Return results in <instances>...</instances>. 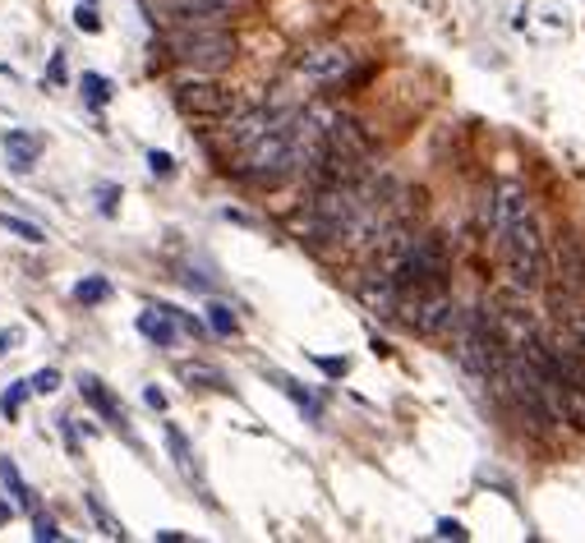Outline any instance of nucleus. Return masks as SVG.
Returning a JSON list of instances; mask_svg holds the SVG:
<instances>
[{
  "label": "nucleus",
  "instance_id": "29",
  "mask_svg": "<svg viewBox=\"0 0 585 543\" xmlns=\"http://www.w3.org/2000/svg\"><path fill=\"white\" fill-rule=\"evenodd\" d=\"M97 198H101V213H116V189H111V185H101Z\"/></svg>",
  "mask_w": 585,
  "mask_h": 543
},
{
  "label": "nucleus",
  "instance_id": "28",
  "mask_svg": "<svg viewBox=\"0 0 585 543\" xmlns=\"http://www.w3.org/2000/svg\"><path fill=\"white\" fill-rule=\"evenodd\" d=\"M19 341H23V332H0V355L19 350Z\"/></svg>",
  "mask_w": 585,
  "mask_h": 543
},
{
  "label": "nucleus",
  "instance_id": "25",
  "mask_svg": "<svg viewBox=\"0 0 585 543\" xmlns=\"http://www.w3.org/2000/svg\"><path fill=\"white\" fill-rule=\"evenodd\" d=\"M74 23H79L84 33H101V19H97V10H93V0H88V6L74 10Z\"/></svg>",
  "mask_w": 585,
  "mask_h": 543
},
{
  "label": "nucleus",
  "instance_id": "11",
  "mask_svg": "<svg viewBox=\"0 0 585 543\" xmlns=\"http://www.w3.org/2000/svg\"><path fill=\"white\" fill-rule=\"evenodd\" d=\"M0 148H6V166L14 175H29L37 166V158H42V143H37V134H29V129H10Z\"/></svg>",
  "mask_w": 585,
  "mask_h": 543
},
{
  "label": "nucleus",
  "instance_id": "5",
  "mask_svg": "<svg viewBox=\"0 0 585 543\" xmlns=\"http://www.w3.org/2000/svg\"><path fill=\"white\" fill-rule=\"evenodd\" d=\"M175 107L185 116H203V120H221V116H236V88L213 84V79H194L175 88Z\"/></svg>",
  "mask_w": 585,
  "mask_h": 543
},
{
  "label": "nucleus",
  "instance_id": "27",
  "mask_svg": "<svg viewBox=\"0 0 585 543\" xmlns=\"http://www.w3.org/2000/svg\"><path fill=\"white\" fill-rule=\"evenodd\" d=\"M438 539H466V530H462V521H438V530H434Z\"/></svg>",
  "mask_w": 585,
  "mask_h": 543
},
{
  "label": "nucleus",
  "instance_id": "18",
  "mask_svg": "<svg viewBox=\"0 0 585 543\" xmlns=\"http://www.w3.org/2000/svg\"><path fill=\"white\" fill-rule=\"evenodd\" d=\"M74 300H79V304H107L111 300V286H107V281H101V276H88V281H79V286H74Z\"/></svg>",
  "mask_w": 585,
  "mask_h": 543
},
{
  "label": "nucleus",
  "instance_id": "7",
  "mask_svg": "<svg viewBox=\"0 0 585 543\" xmlns=\"http://www.w3.org/2000/svg\"><path fill=\"white\" fill-rule=\"evenodd\" d=\"M152 10H162L175 29H185V23H221L240 10V0H158Z\"/></svg>",
  "mask_w": 585,
  "mask_h": 543
},
{
  "label": "nucleus",
  "instance_id": "20",
  "mask_svg": "<svg viewBox=\"0 0 585 543\" xmlns=\"http://www.w3.org/2000/svg\"><path fill=\"white\" fill-rule=\"evenodd\" d=\"M84 97L93 101V107H101V101L111 97V79H107V74H84Z\"/></svg>",
  "mask_w": 585,
  "mask_h": 543
},
{
  "label": "nucleus",
  "instance_id": "4",
  "mask_svg": "<svg viewBox=\"0 0 585 543\" xmlns=\"http://www.w3.org/2000/svg\"><path fill=\"white\" fill-rule=\"evenodd\" d=\"M392 281H397L401 291H429V286H443V281H447V245H443L438 236H415Z\"/></svg>",
  "mask_w": 585,
  "mask_h": 543
},
{
  "label": "nucleus",
  "instance_id": "15",
  "mask_svg": "<svg viewBox=\"0 0 585 543\" xmlns=\"http://www.w3.org/2000/svg\"><path fill=\"white\" fill-rule=\"evenodd\" d=\"M84 502H88V515H93V525H97L101 534H107V539H124V525H120L116 515L107 511V502H101V493H93V488H88V493H84Z\"/></svg>",
  "mask_w": 585,
  "mask_h": 543
},
{
  "label": "nucleus",
  "instance_id": "13",
  "mask_svg": "<svg viewBox=\"0 0 585 543\" xmlns=\"http://www.w3.org/2000/svg\"><path fill=\"white\" fill-rule=\"evenodd\" d=\"M268 378H272V382L282 387V392H286V397L304 410V420H323V405H318V397L310 392V387H300V382H295V378H286L282 369H268Z\"/></svg>",
  "mask_w": 585,
  "mask_h": 543
},
{
  "label": "nucleus",
  "instance_id": "24",
  "mask_svg": "<svg viewBox=\"0 0 585 543\" xmlns=\"http://www.w3.org/2000/svg\"><path fill=\"white\" fill-rule=\"evenodd\" d=\"M29 382H33V392L51 397V392H56V387H61V373H56V369H37V373H33Z\"/></svg>",
  "mask_w": 585,
  "mask_h": 543
},
{
  "label": "nucleus",
  "instance_id": "26",
  "mask_svg": "<svg viewBox=\"0 0 585 543\" xmlns=\"http://www.w3.org/2000/svg\"><path fill=\"white\" fill-rule=\"evenodd\" d=\"M314 365H318V369H323L327 378H342V373L350 369V365H346V359H333V355H318V359H314Z\"/></svg>",
  "mask_w": 585,
  "mask_h": 543
},
{
  "label": "nucleus",
  "instance_id": "23",
  "mask_svg": "<svg viewBox=\"0 0 585 543\" xmlns=\"http://www.w3.org/2000/svg\"><path fill=\"white\" fill-rule=\"evenodd\" d=\"M148 171L158 175V180H171V175H175V162H171V152H158V148H152V152H148Z\"/></svg>",
  "mask_w": 585,
  "mask_h": 543
},
{
  "label": "nucleus",
  "instance_id": "1",
  "mask_svg": "<svg viewBox=\"0 0 585 543\" xmlns=\"http://www.w3.org/2000/svg\"><path fill=\"white\" fill-rule=\"evenodd\" d=\"M489 221H494V240L502 249V263H507L512 286L517 291H540L544 276H549V253H544V226H540L535 208H530L526 189L502 185L494 194Z\"/></svg>",
  "mask_w": 585,
  "mask_h": 543
},
{
  "label": "nucleus",
  "instance_id": "8",
  "mask_svg": "<svg viewBox=\"0 0 585 543\" xmlns=\"http://www.w3.org/2000/svg\"><path fill=\"white\" fill-rule=\"evenodd\" d=\"M162 437H166V447H171V460H175V470H181L194 488H198V498L208 502V507H217V498H213V488H208V479H203V465H198V452L189 447V437L181 433V424H162Z\"/></svg>",
  "mask_w": 585,
  "mask_h": 543
},
{
  "label": "nucleus",
  "instance_id": "17",
  "mask_svg": "<svg viewBox=\"0 0 585 543\" xmlns=\"http://www.w3.org/2000/svg\"><path fill=\"white\" fill-rule=\"evenodd\" d=\"M0 230H10V236L19 240H29V245H46V230L29 217H14V213H0Z\"/></svg>",
  "mask_w": 585,
  "mask_h": 543
},
{
  "label": "nucleus",
  "instance_id": "3",
  "mask_svg": "<svg viewBox=\"0 0 585 543\" xmlns=\"http://www.w3.org/2000/svg\"><path fill=\"white\" fill-rule=\"evenodd\" d=\"M456 300L447 295V286H429V291H401V304H397V323L415 336H443L452 332L456 323Z\"/></svg>",
  "mask_w": 585,
  "mask_h": 543
},
{
  "label": "nucleus",
  "instance_id": "31",
  "mask_svg": "<svg viewBox=\"0 0 585 543\" xmlns=\"http://www.w3.org/2000/svg\"><path fill=\"white\" fill-rule=\"evenodd\" d=\"M65 79V56L56 51V56H51V84H61Z\"/></svg>",
  "mask_w": 585,
  "mask_h": 543
},
{
  "label": "nucleus",
  "instance_id": "22",
  "mask_svg": "<svg viewBox=\"0 0 585 543\" xmlns=\"http://www.w3.org/2000/svg\"><path fill=\"white\" fill-rule=\"evenodd\" d=\"M33 539H42V543L51 539V543H56V539H65V530H61L56 521H51L46 511H33Z\"/></svg>",
  "mask_w": 585,
  "mask_h": 543
},
{
  "label": "nucleus",
  "instance_id": "21",
  "mask_svg": "<svg viewBox=\"0 0 585 543\" xmlns=\"http://www.w3.org/2000/svg\"><path fill=\"white\" fill-rule=\"evenodd\" d=\"M33 392V382H14V387H6V397H0V410H6V420H14L19 415V405H23V397Z\"/></svg>",
  "mask_w": 585,
  "mask_h": 543
},
{
  "label": "nucleus",
  "instance_id": "10",
  "mask_svg": "<svg viewBox=\"0 0 585 543\" xmlns=\"http://www.w3.org/2000/svg\"><path fill=\"white\" fill-rule=\"evenodd\" d=\"M79 397H84V401H88V405H93V410H97V415H101V420H107L111 428H120V433H124V428H130V424H124V420H130V415H124V405H120V397H116V392H111V387H107V382H101L97 373H79Z\"/></svg>",
  "mask_w": 585,
  "mask_h": 543
},
{
  "label": "nucleus",
  "instance_id": "12",
  "mask_svg": "<svg viewBox=\"0 0 585 543\" xmlns=\"http://www.w3.org/2000/svg\"><path fill=\"white\" fill-rule=\"evenodd\" d=\"M139 332L148 336L152 346L166 350V346H175V314H171L166 304H148L143 314H139Z\"/></svg>",
  "mask_w": 585,
  "mask_h": 543
},
{
  "label": "nucleus",
  "instance_id": "2",
  "mask_svg": "<svg viewBox=\"0 0 585 543\" xmlns=\"http://www.w3.org/2000/svg\"><path fill=\"white\" fill-rule=\"evenodd\" d=\"M171 56L189 65L194 74H217L236 61V37L221 33V23H185L171 33Z\"/></svg>",
  "mask_w": 585,
  "mask_h": 543
},
{
  "label": "nucleus",
  "instance_id": "6",
  "mask_svg": "<svg viewBox=\"0 0 585 543\" xmlns=\"http://www.w3.org/2000/svg\"><path fill=\"white\" fill-rule=\"evenodd\" d=\"M355 69V51L342 46V42H323V46H310L304 56L295 61V74L310 84H342L346 74Z\"/></svg>",
  "mask_w": 585,
  "mask_h": 543
},
{
  "label": "nucleus",
  "instance_id": "16",
  "mask_svg": "<svg viewBox=\"0 0 585 543\" xmlns=\"http://www.w3.org/2000/svg\"><path fill=\"white\" fill-rule=\"evenodd\" d=\"M181 378H185L189 387H213V392H231V382H226L221 369H213V365H181Z\"/></svg>",
  "mask_w": 585,
  "mask_h": 543
},
{
  "label": "nucleus",
  "instance_id": "19",
  "mask_svg": "<svg viewBox=\"0 0 585 543\" xmlns=\"http://www.w3.org/2000/svg\"><path fill=\"white\" fill-rule=\"evenodd\" d=\"M208 323H213L217 336H236V332H240V318H236L226 304H208Z\"/></svg>",
  "mask_w": 585,
  "mask_h": 543
},
{
  "label": "nucleus",
  "instance_id": "30",
  "mask_svg": "<svg viewBox=\"0 0 585 543\" xmlns=\"http://www.w3.org/2000/svg\"><path fill=\"white\" fill-rule=\"evenodd\" d=\"M143 401H148L152 410H166V392H158V387H148V392H143Z\"/></svg>",
  "mask_w": 585,
  "mask_h": 543
},
{
  "label": "nucleus",
  "instance_id": "9",
  "mask_svg": "<svg viewBox=\"0 0 585 543\" xmlns=\"http://www.w3.org/2000/svg\"><path fill=\"white\" fill-rule=\"evenodd\" d=\"M355 295H360V304L369 308V314H378V318H397L401 286H397L392 276H383V272H365V276H360V286H355Z\"/></svg>",
  "mask_w": 585,
  "mask_h": 543
},
{
  "label": "nucleus",
  "instance_id": "32",
  "mask_svg": "<svg viewBox=\"0 0 585 543\" xmlns=\"http://www.w3.org/2000/svg\"><path fill=\"white\" fill-rule=\"evenodd\" d=\"M158 539H162V543H185V534H181V530H162Z\"/></svg>",
  "mask_w": 585,
  "mask_h": 543
},
{
  "label": "nucleus",
  "instance_id": "14",
  "mask_svg": "<svg viewBox=\"0 0 585 543\" xmlns=\"http://www.w3.org/2000/svg\"><path fill=\"white\" fill-rule=\"evenodd\" d=\"M0 479H6V488H10V493H14V502L23 507V511H42L37 507V493H33V488L29 484H23V475H19V465L6 456V460H0Z\"/></svg>",
  "mask_w": 585,
  "mask_h": 543
},
{
  "label": "nucleus",
  "instance_id": "33",
  "mask_svg": "<svg viewBox=\"0 0 585 543\" xmlns=\"http://www.w3.org/2000/svg\"><path fill=\"white\" fill-rule=\"evenodd\" d=\"M6 521H10V507H6V502H0V525H6Z\"/></svg>",
  "mask_w": 585,
  "mask_h": 543
}]
</instances>
